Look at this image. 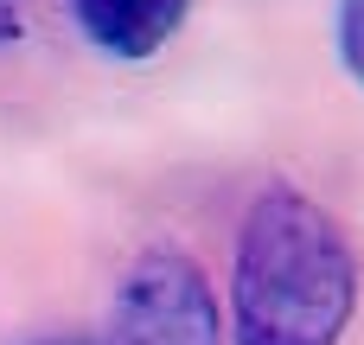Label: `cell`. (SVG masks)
<instances>
[{
	"label": "cell",
	"mask_w": 364,
	"mask_h": 345,
	"mask_svg": "<svg viewBox=\"0 0 364 345\" xmlns=\"http://www.w3.org/2000/svg\"><path fill=\"white\" fill-rule=\"evenodd\" d=\"M352 307H358V262L346 230L294 186H269L237 237V275H230L237 345H339Z\"/></svg>",
	"instance_id": "obj_1"
},
{
	"label": "cell",
	"mask_w": 364,
	"mask_h": 345,
	"mask_svg": "<svg viewBox=\"0 0 364 345\" xmlns=\"http://www.w3.org/2000/svg\"><path fill=\"white\" fill-rule=\"evenodd\" d=\"M109 345H224V314L205 269L179 250L141 256L115 288Z\"/></svg>",
	"instance_id": "obj_2"
},
{
	"label": "cell",
	"mask_w": 364,
	"mask_h": 345,
	"mask_svg": "<svg viewBox=\"0 0 364 345\" xmlns=\"http://www.w3.org/2000/svg\"><path fill=\"white\" fill-rule=\"evenodd\" d=\"M186 6L192 0H70L83 38L109 58H154L179 32Z\"/></svg>",
	"instance_id": "obj_3"
},
{
	"label": "cell",
	"mask_w": 364,
	"mask_h": 345,
	"mask_svg": "<svg viewBox=\"0 0 364 345\" xmlns=\"http://www.w3.org/2000/svg\"><path fill=\"white\" fill-rule=\"evenodd\" d=\"M339 58L364 90V0H339Z\"/></svg>",
	"instance_id": "obj_4"
},
{
	"label": "cell",
	"mask_w": 364,
	"mask_h": 345,
	"mask_svg": "<svg viewBox=\"0 0 364 345\" xmlns=\"http://www.w3.org/2000/svg\"><path fill=\"white\" fill-rule=\"evenodd\" d=\"M26 32V0H0V45Z\"/></svg>",
	"instance_id": "obj_5"
},
{
	"label": "cell",
	"mask_w": 364,
	"mask_h": 345,
	"mask_svg": "<svg viewBox=\"0 0 364 345\" xmlns=\"http://www.w3.org/2000/svg\"><path fill=\"white\" fill-rule=\"evenodd\" d=\"M45 345H83V339H45Z\"/></svg>",
	"instance_id": "obj_6"
}]
</instances>
